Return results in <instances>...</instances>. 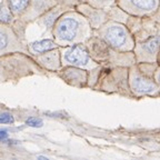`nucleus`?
<instances>
[{
  "label": "nucleus",
  "mask_w": 160,
  "mask_h": 160,
  "mask_svg": "<svg viewBox=\"0 0 160 160\" xmlns=\"http://www.w3.org/2000/svg\"><path fill=\"white\" fill-rule=\"evenodd\" d=\"M31 0H9V8L15 15H21L30 6Z\"/></svg>",
  "instance_id": "ddd939ff"
},
{
  "label": "nucleus",
  "mask_w": 160,
  "mask_h": 160,
  "mask_svg": "<svg viewBox=\"0 0 160 160\" xmlns=\"http://www.w3.org/2000/svg\"><path fill=\"white\" fill-rule=\"evenodd\" d=\"M85 43L91 58L99 65H106L112 56L113 49H111L105 40L96 33H93Z\"/></svg>",
  "instance_id": "6e6552de"
},
{
  "label": "nucleus",
  "mask_w": 160,
  "mask_h": 160,
  "mask_svg": "<svg viewBox=\"0 0 160 160\" xmlns=\"http://www.w3.org/2000/svg\"><path fill=\"white\" fill-rule=\"evenodd\" d=\"M0 21H2V22H10L11 21V15H10L8 8L0 9Z\"/></svg>",
  "instance_id": "f3484780"
},
{
  "label": "nucleus",
  "mask_w": 160,
  "mask_h": 160,
  "mask_svg": "<svg viewBox=\"0 0 160 160\" xmlns=\"http://www.w3.org/2000/svg\"><path fill=\"white\" fill-rule=\"evenodd\" d=\"M160 51V31L143 41L136 42L133 48L137 63L139 62H157L158 53Z\"/></svg>",
  "instance_id": "0eeeda50"
},
{
  "label": "nucleus",
  "mask_w": 160,
  "mask_h": 160,
  "mask_svg": "<svg viewBox=\"0 0 160 160\" xmlns=\"http://www.w3.org/2000/svg\"><path fill=\"white\" fill-rule=\"evenodd\" d=\"M38 62L48 70H59V68L62 66V63H61V55H60L59 50L57 48L39 55Z\"/></svg>",
  "instance_id": "9b49d317"
},
{
  "label": "nucleus",
  "mask_w": 160,
  "mask_h": 160,
  "mask_svg": "<svg viewBox=\"0 0 160 160\" xmlns=\"http://www.w3.org/2000/svg\"><path fill=\"white\" fill-rule=\"evenodd\" d=\"M78 1H80V2H82V1H85V0H78Z\"/></svg>",
  "instance_id": "393cba45"
},
{
  "label": "nucleus",
  "mask_w": 160,
  "mask_h": 160,
  "mask_svg": "<svg viewBox=\"0 0 160 160\" xmlns=\"http://www.w3.org/2000/svg\"><path fill=\"white\" fill-rule=\"evenodd\" d=\"M96 89L107 93H116L126 98H135L129 87V67L103 66Z\"/></svg>",
  "instance_id": "7ed1b4c3"
},
{
  "label": "nucleus",
  "mask_w": 160,
  "mask_h": 160,
  "mask_svg": "<svg viewBox=\"0 0 160 160\" xmlns=\"http://www.w3.org/2000/svg\"><path fill=\"white\" fill-rule=\"evenodd\" d=\"M150 18H152L155 21H157L158 23H160V2H159V6H158L157 11H156V12L153 13V15L151 16Z\"/></svg>",
  "instance_id": "6ab92c4d"
},
{
  "label": "nucleus",
  "mask_w": 160,
  "mask_h": 160,
  "mask_svg": "<svg viewBox=\"0 0 160 160\" xmlns=\"http://www.w3.org/2000/svg\"><path fill=\"white\" fill-rule=\"evenodd\" d=\"M56 1H62V2H68V0H56ZM70 1V0H69Z\"/></svg>",
  "instance_id": "b1692460"
},
{
  "label": "nucleus",
  "mask_w": 160,
  "mask_h": 160,
  "mask_svg": "<svg viewBox=\"0 0 160 160\" xmlns=\"http://www.w3.org/2000/svg\"><path fill=\"white\" fill-rule=\"evenodd\" d=\"M8 138V133L6 130H0V141H5Z\"/></svg>",
  "instance_id": "412c9836"
},
{
  "label": "nucleus",
  "mask_w": 160,
  "mask_h": 160,
  "mask_svg": "<svg viewBox=\"0 0 160 160\" xmlns=\"http://www.w3.org/2000/svg\"><path fill=\"white\" fill-rule=\"evenodd\" d=\"M38 159H47V158L43 157V156H39V157H38Z\"/></svg>",
  "instance_id": "5701e85b"
},
{
  "label": "nucleus",
  "mask_w": 160,
  "mask_h": 160,
  "mask_svg": "<svg viewBox=\"0 0 160 160\" xmlns=\"http://www.w3.org/2000/svg\"><path fill=\"white\" fill-rule=\"evenodd\" d=\"M56 48H58V43L55 40L51 39L39 40V41H36V42H32L30 45V49L36 55H41V53H45L47 51L56 49Z\"/></svg>",
  "instance_id": "f8f14e48"
},
{
  "label": "nucleus",
  "mask_w": 160,
  "mask_h": 160,
  "mask_svg": "<svg viewBox=\"0 0 160 160\" xmlns=\"http://www.w3.org/2000/svg\"><path fill=\"white\" fill-rule=\"evenodd\" d=\"M58 46H71L86 42L93 35L87 18L79 11H68L60 16L52 28Z\"/></svg>",
  "instance_id": "f257e3e1"
},
{
  "label": "nucleus",
  "mask_w": 160,
  "mask_h": 160,
  "mask_svg": "<svg viewBox=\"0 0 160 160\" xmlns=\"http://www.w3.org/2000/svg\"><path fill=\"white\" fill-rule=\"evenodd\" d=\"M160 0H117L116 5L132 17H151L157 11Z\"/></svg>",
  "instance_id": "423d86ee"
},
{
  "label": "nucleus",
  "mask_w": 160,
  "mask_h": 160,
  "mask_svg": "<svg viewBox=\"0 0 160 160\" xmlns=\"http://www.w3.org/2000/svg\"><path fill=\"white\" fill-rule=\"evenodd\" d=\"M10 43H11V39L9 37V33L3 30H0V51L9 49Z\"/></svg>",
  "instance_id": "2eb2a0df"
},
{
  "label": "nucleus",
  "mask_w": 160,
  "mask_h": 160,
  "mask_svg": "<svg viewBox=\"0 0 160 160\" xmlns=\"http://www.w3.org/2000/svg\"><path fill=\"white\" fill-rule=\"evenodd\" d=\"M85 2L95 8H98V9L107 10L112 7L113 5H116L117 0H85Z\"/></svg>",
  "instance_id": "4468645a"
},
{
  "label": "nucleus",
  "mask_w": 160,
  "mask_h": 160,
  "mask_svg": "<svg viewBox=\"0 0 160 160\" xmlns=\"http://www.w3.org/2000/svg\"><path fill=\"white\" fill-rule=\"evenodd\" d=\"M59 75L70 86L79 88L88 86L89 71L82 68L73 67V66H63V69L60 71Z\"/></svg>",
  "instance_id": "9d476101"
},
{
  "label": "nucleus",
  "mask_w": 160,
  "mask_h": 160,
  "mask_svg": "<svg viewBox=\"0 0 160 160\" xmlns=\"http://www.w3.org/2000/svg\"><path fill=\"white\" fill-rule=\"evenodd\" d=\"M61 63L62 66H73V67L82 68L88 71L99 66V63L96 62L91 58L85 42L68 46L61 53Z\"/></svg>",
  "instance_id": "39448f33"
},
{
  "label": "nucleus",
  "mask_w": 160,
  "mask_h": 160,
  "mask_svg": "<svg viewBox=\"0 0 160 160\" xmlns=\"http://www.w3.org/2000/svg\"><path fill=\"white\" fill-rule=\"evenodd\" d=\"M153 78H155L156 82L158 83V86L160 87V65H158L157 69L155 71V75H153Z\"/></svg>",
  "instance_id": "aec40b11"
},
{
  "label": "nucleus",
  "mask_w": 160,
  "mask_h": 160,
  "mask_svg": "<svg viewBox=\"0 0 160 160\" xmlns=\"http://www.w3.org/2000/svg\"><path fill=\"white\" fill-rule=\"evenodd\" d=\"M26 123H27L29 127H33V128H40L43 125L42 120L40 119V118H37V117L28 118V119L26 120Z\"/></svg>",
  "instance_id": "dca6fc26"
},
{
  "label": "nucleus",
  "mask_w": 160,
  "mask_h": 160,
  "mask_svg": "<svg viewBox=\"0 0 160 160\" xmlns=\"http://www.w3.org/2000/svg\"><path fill=\"white\" fill-rule=\"evenodd\" d=\"M93 33L101 37L115 51H133L136 46L132 32L127 25L115 20H108Z\"/></svg>",
  "instance_id": "f03ea898"
},
{
  "label": "nucleus",
  "mask_w": 160,
  "mask_h": 160,
  "mask_svg": "<svg viewBox=\"0 0 160 160\" xmlns=\"http://www.w3.org/2000/svg\"><path fill=\"white\" fill-rule=\"evenodd\" d=\"M77 10L87 18V20L89 21L90 26H91V28L93 30L99 29L103 23L107 22L108 20H109L108 10L98 9V8H95L92 6L88 5L85 1L77 5Z\"/></svg>",
  "instance_id": "1a4fd4ad"
},
{
  "label": "nucleus",
  "mask_w": 160,
  "mask_h": 160,
  "mask_svg": "<svg viewBox=\"0 0 160 160\" xmlns=\"http://www.w3.org/2000/svg\"><path fill=\"white\" fill-rule=\"evenodd\" d=\"M13 122V117L11 113H1L0 115V123H12Z\"/></svg>",
  "instance_id": "a211bd4d"
},
{
  "label": "nucleus",
  "mask_w": 160,
  "mask_h": 160,
  "mask_svg": "<svg viewBox=\"0 0 160 160\" xmlns=\"http://www.w3.org/2000/svg\"><path fill=\"white\" fill-rule=\"evenodd\" d=\"M129 87L135 98L160 97V87L153 76L140 70L137 63L129 67Z\"/></svg>",
  "instance_id": "20e7f679"
},
{
  "label": "nucleus",
  "mask_w": 160,
  "mask_h": 160,
  "mask_svg": "<svg viewBox=\"0 0 160 160\" xmlns=\"http://www.w3.org/2000/svg\"><path fill=\"white\" fill-rule=\"evenodd\" d=\"M157 63H158V65H160V51H159V53H158V58H157Z\"/></svg>",
  "instance_id": "4be33fe9"
}]
</instances>
